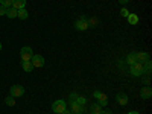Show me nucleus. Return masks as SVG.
<instances>
[{
	"instance_id": "nucleus-24",
	"label": "nucleus",
	"mask_w": 152,
	"mask_h": 114,
	"mask_svg": "<svg viewBox=\"0 0 152 114\" xmlns=\"http://www.w3.org/2000/svg\"><path fill=\"white\" fill-rule=\"evenodd\" d=\"M6 9H8V8H5V6L0 5V15H6Z\"/></svg>"
},
{
	"instance_id": "nucleus-25",
	"label": "nucleus",
	"mask_w": 152,
	"mask_h": 114,
	"mask_svg": "<svg viewBox=\"0 0 152 114\" xmlns=\"http://www.w3.org/2000/svg\"><path fill=\"white\" fill-rule=\"evenodd\" d=\"M76 97H78V94H76V93H70V99H72V102H73V100H76Z\"/></svg>"
},
{
	"instance_id": "nucleus-15",
	"label": "nucleus",
	"mask_w": 152,
	"mask_h": 114,
	"mask_svg": "<svg viewBox=\"0 0 152 114\" xmlns=\"http://www.w3.org/2000/svg\"><path fill=\"white\" fill-rule=\"evenodd\" d=\"M102 107H100L99 104H93L91 107H90V114H100L102 113Z\"/></svg>"
},
{
	"instance_id": "nucleus-7",
	"label": "nucleus",
	"mask_w": 152,
	"mask_h": 114,
	"mask_svg": "<svg viewBox=\"0 0 152 114\" xmlns=\"http://www.w3.org/2000/svg\"><path fill=\"white\" fill-rule=\"evenodd\" d=\"M31 62H32L34 67H43L44 66V58L41 55H34L32 59H31Z\"/></svg>"
},
{
	"instance_id": "nucleus-8",
	"label": "nucleus",
	"mask_w": 152,
	"mask_h": 114,
	"mask_svg": "<svg viewBox=\"0 0 152 114\" xmlns=\"http://www.w3.org/2000/svg\"><path fill=\"white\" fill-rule=\"evenodd\" d=\"M82 110H84V107L79 105L76 100H73V102L70 104V113L72 114H82Z\"/></svg>"
},
{
	"instance_id": "nucleus-3",
	"label": "nucleus",
	"mask_w": 152,
	"mask_h": 114,
	"mask_svg": "<svg viewBox=\"0 0 152 114\" xmlns=\"http://www.w3.org/2000/svg\"><path fill=\"white\" fill-rule=\"evenodd\" d=\"M20 56H21V61H31V59H32V56H34L32 49H31L29 46L21 47V50H20Z\"/></svg>"
},
{
	"instance_id": "nucleus-6",
	"label": "nucleus",
	"mask_w": 152,
	"mask_h": 114,
	"mask_svg": "<svg viewBox=\"0 0 152 114\" xmlns=\"http://www.w3.org/2000/svg\"><path fill=\"white\" fill-rule=\"evenodd\" d=\"M23 94H24V88L21 85H12L11 87V94L9 96H12V97H21Z\"/></svg>"
},
{
	"instance_id": "nucleus-12",
	"label": "nucleus",
	"mask_w": 152,
	"mask_h": 114,
	"mask_svg": "<svg viewBox=\"0 0 152 114\" xmlns=\"http://www.w3.org/2000/svg\"><path fill=\"white\" fill-rule=\"evenodd\" d=\"M6 17H8V18H17V9L12 8V6H9V8L6 9Z\"/></svg>"
},
{
	"instance_id": "nucleus-13",
	"label": "nucleus",
	"mask_w": 152,
	"mask_h": 114,
	"mask_svg": "<svg viewBox=\"0 0 152 114\" xmlns=\"http://www.w3.org/2000/svg\"><path fill=\"white\" fill-rule=\"evenodd\" d=\"M17 17L20 20H26L29 17V14H28V11L24 9V8H21V9H17Z\"/></svg>"
},
{
	"instance_id": "nucleus-9",
	"label": "nucleus",
	"mask_w": 152,
	"mask_h": 114,
	"mask_svg": "<svg viewBox=\"0 0 152 114\" xmlns=\"http://www.w3.org/2000/svg\"><path fill=\"white\" fill-rule=\"evenodd\" d=\"M116 100H117L119 105H126L128 104V96L125 93H119V94H116Z\"/></svg>"
},
{
	"instance_id": "nucleus-10",
	"label": "nucleus",
	"mask_w": 152,
	"mask_h": 114,
	"mask_svg": "<svg viewBox=\"0 0 152 114\" xmlns=\"http://www.w3.org/2000/svg\"><path fill=\"white\" fill-rule=\"evenodd\" d=\"M140 96H142L143 99H149V97L152 96V90H151L149 85H146V87L142 88V90H140Z\"/></svg>"
},
{
	"instance_id": "nucleus-16",
	"label": "nucleus",
	"mask_w": 152,
	"mask_h": 114,
	"mask_svg": "<svg viewBox=\"0 0 152 114\" xmlns=\"http://www.w3.org/2000/svg\"><path fill=\"white\" fill-rule=\"evenodd\" d=\"M126 18H128V23H129V24H132V26L138 23V15H137V14H129Z\"/></svg>"
},
{
	"instance_id": "nucleus-14",
	"label": "nucleus",
	"mask_w": 152,
	"mask_h": 114,
	"mask_svg": "<svg viewBox=\"0 0 152 114\" xmlns=\"http://www.w3.org/2000/svg\"><path fill=\"white\" fill-rule=\"evenodd\" d=\"M21 67H23L24 72H28V73L34 70V66H32V62H31V61H21Z\"/></svg>"
},
{
	"instance_id": "nucleus-28",
	"label": "nucleus",
	"mask_w": 152,
	"mask_h": 114,
	"mask_svg": "<svg viewBox=\"0 0 152 114\" xmlns=\"http://www.w3.org/2000/svg\"><path fill=\"white\" fill-rule=\"evenodd\" d=\"M62 114H72V113H70V110H66V111L62 113Z\"/></svg>"
},
{
	"instance_id": "nucleus-26",
	"label": "nucleus",
	"mask_w": 152,
	"mask_h": 114,
	"mask_svg": "<svg viewBox=\"0 0 152 114\" xmlns=\"http://www.w3.org/2000/svg\"><path fill=\"white\" fill-rule=\"evenodd\" d=\"M128 2H129V0H119V3H122V5H126Z\"/></svg>"
},
{
	"instance_id": "nucleus-29",
	"label": "nucleus",
	"mask_w": 152,
	"mask_h": 114,
	"mask_svg": "<svg viewBox=\"0 0 152 114\" xmlns=\"http://www.w3.org/2000/svg\"><path fill=\"white\" fill-rule=\"evenodd\" d=\"M128 114H140V113H137V111H131V113H128Z\"/></svg>"
},
{
	"instance_id": "nucleus-23",
	"label": "nucleus",
	"mask_w": 152,
	"mask_h": 114,
	"mask_svg": "<svg viewBox=\"0 0 152 114\" xmlns=\"http://www.w3.org/2000/svg\"><path fill=\"white\" fill-rule=\"evenodd\" d=\"M120 15H122V17H128V15H129V11L126 9V8H122V11H120Z\"/></svg>"
},
{
	"instance_id": "nucleus-19",
	"label": "nucleus",
	"mask_w": 152,
	"mask_h": 114,
	"mask_svg": "<svg viewBox=\"0 0 152 114\" xmlns=\"http://www.w3.org/2000/svg\"><path fill=\"white\" fill-rule=\"evenodd\" d=\"M5 104H6L8 107H15V97H12V96H8V97L5 99Z\"/></svg>"
},
{
	"instance_id": "nucleus-22",
	"label": "nucleus",
	"mask_w": 152,
	"mask_h": 114,
	"mask_svg": "<svg viewBox=\"0 0 152 114\" xmlns=\"http://www.w3.org/2000/svg\"><path fill=\"white\" fill-rule=\"evenodd\" d=\"M0 5L5 6V8H9L12 5V0H0Z\"/></svg>"
},
{
	"instance_id": "nucleus-1",
	"label": "nucleus",
	"mask_w": 152,
	"mask_h": 114,
	"mask_svg": "<svg viewBox=\"0 0 152 114\" xmlns=\"http://www.w3.org/2000/svg\"><path fill=\"white\" fill-rule=\"evenodd\" d=\"M66 110H67L66 100H62V99H58V100H55V102L52 104V111H53L55 114H62Z\"/></svg>"
},
{
	"instance_id": "nucleus-30",
	"label": "nucleus",
	"mask_w": 152,
	"mask_h": 114,
	"mask_svg": "<svg viewBox=\"0 0 152 114\" xmlns=\"http://www.w3.org/2000/svg\"><path fill=\"white\" fill-rule=\"evenodd\" d=\"M0 50H2V43H0Z\"/></svg>"
},
{
	"instance_id": "nucleus-4",
	"label": "nucleus",
	"mask_w": 152,
	"mask_h": 114,
	"mask_svg": "<svg viewBox=\"0 0 152 114\" xmlns=\"http://www.w3.org/2000/svg\"><path fill=\"white\" fill-rule=\"evenodd\" d=\"M94 97L99 100V105L100 107H107V104H108V96L105 94V93H102V91H94Z\"/></svg>"
},
{
	"instance_id": "nucleus-27",
	"label": "nucleus",
	"mask_w": 152,
	"mask_h": 114,
	"mask_svg": "<svg viewBox=\"0 0 152 114\" xmlns=\"http://www.w3.org/2000/svg\"><path fill=\"white\" fill-rule=\"evenodd\" d=\"M100 114H111V111H110V110H107V111L102 110V113H100Z\"/></svg>"
},
{
	"instance_id": "nucleus-17",
	"label": "nucleus",
	"mask_w": 152,
	"mask_h": 114,
	"mask_svg": "<svg viewBox=\"0 0 152 114\" xmlns=\"http://www.w3.org/2000/svg\"><path fill=\"white\" fill-rule=\"evenodd\" d=\"M149 59V55L146 52H140V53H137V61H140V62H145Z\"/></svg>"
},
{
	"instance_id": "nucleus-18",
	"label": "nucleus",
	"mask_w": 152,
	"mask_h": 114,
	"mask_svg": "<svg viewBox=\"0 0 152 114\" xmlns=\"http://www.w3.org/2000/svg\"><path fill=\"white\" fill-rule=\"evenodd\" d=\"M126 62H128V64H134V62H137V53H129L128 55V58H126Z\"/></svg>"
},
{
	"instance_id": "nucleus-11",
	"label": "nucleus",
	"mask_w": 152,
	"mask_h": 114,
	"mask_svg": "<svg viewBox=\"0 0 152 114\" xmlns=\"http://www.w3.org/2000/svg\"><path fill=\"white\" fill-rule=\"evenodd\" d=\"M12 8H15V9H21L26 6V0H12Z\"/></svg>"
},
{
	"instance_id": "nucleus-5",
	"label": "nucleus",
	"mask_w": 152,
	"mask_h": 114,
	"mask_svg": "<svg viewBox=\"0 0 152 114\" xmlns=\"http://www.w3.org/2000/svg\"><path fill=\"white\" fill-rule=\"evenodd\" d=\"M75 28L78 29V31H85V29H88V20H87L85 17H79L78 20H76V23H75Z\"/></svg>"
},
{
	"instance_id": "nucleus-21",
	"label": "nucleus",
	"mask_w": 152,
	"mask_h": 114,
	"mask_svg": "<svg viewBox=\"0 0 152 114\" xmlns=\"http://www.w3.org/2000/svg\"><path fill=\"white\" fill-rule=\"evenodd\" d=\"M76 102H78L79 105H82V107H84V105H85V102H87V99H85L84 96H78V97H76Z\"/></svg>"
},
{
	"instance_id": "nucleus-20",
	"label": "nucleus",
	"mask_w": 152,
	"mask_h": 114,
	"mask_svg": "<svg viewBox=\"0 0 152 114\" xmlns=\"http://www.w3.org/2000/svg\"><path fill=\"white\" fill-rule=\"evenodd\" d=\"M87 20H88V28H90V26L94 28V26H97V24H99V20L94 18V17H93V18H87Z\"/></svg>"
},
{
	"instance_id": "nucleus-2",
	"label": "nucleus",
	"mask_w": 152,
	"mask_h": 114,
	"mask_svg": "<svg viewBox=\"0 0 152 114\" xmlns=\"http://www.w3.org/2000/svg\"><path fill=\"white\" fill-rule=\"evenodd\" d=\"M143 73H145V66H143V62L137 61V62H134V64L131 66V75H132V76H142Z\"/></svg>"
}]
</instances>
